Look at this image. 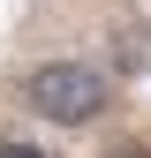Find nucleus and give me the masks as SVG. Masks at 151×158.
I'll use <instances>...</instances> for the list:
<instances>
[{"mask_svg": "<svg viewBox=\"0 0 151 158\" xmlns=\"http://www.w3.org/2000/svg\"><path fill=\"white\" fill-rule=\"evenodd\" d=\"M106 158H151V151H144V143H113Z\"/></svg>", "mask_w": 151, "mask_h": 158, "instance_id": "obj_3", "label": "nucleus"}, {"mask_svg": "<svg viewBox=\"0 0 151 158\" xmlns=\"http://www.w3.org/2000/svg\"><path fill=\"white\" fill-rule=\"evenodd\" d=\"M0 158H45V151H30V143H0Z\"/></svg>", "mask_w": 151, "mask_h": 158, "instance_id": "obj_2", "label": "nucleus"}, {"mask_svg": "<svg viewBox=\"0 0 151 158\" xmlns=\"http://www.w3.org/2000/svg\"><path fill=\"white\" fill-rule=\"evenodd\" d=\"M23 98H30V113H45V121L83 128V121L106 113V75L91 68V60H45V68H30Z\"/></svg>", "mask_w": 151, "mask_h": 158, "instance_id": "obj_1", "label": "nucleus"}]
</instances>
